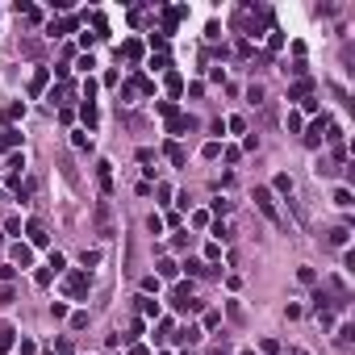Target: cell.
I'll return each mask as SVG.
<instances>
[{"instance_id":"obj_1","label":"cell","mask_w":355,"mask_h":355,"mask_svg":"<svg viewBox=\"0 0 355 355\" xmlns=\"http://www.w3.org/2000/svg\"><path fill=\"white\" fill-rule=\"evenodd\" d=\"M255 200H259V209H264L272 222H280V209H276V196H272V188H255Z\"/></svg>"},{"instance_id":"obj_2","label":"cell","mask_w":355,"mask_h":355,"mask_svg":"<svg viewBox=\"0 0 355 355\" xmlns=\"http://www.w3.org/2000/svg\"><path fill=\"white\" fill-rule=\"evenodd\" d=\"M13 264H21V268H30V264H34V251H30L26 242H17V246H13Z\"/></svg>"},{"instance_id":"obj_3","label":"cell","mask_w":355,"mask_h":355,"mask_svg":"<svg viewBox=\"0 0 355 355\" xmlns=\"http://www.w3.org/2000/svg\"><path fill=\"white\" fill-rule=\"evenodd\" d=\"M17 142H21V134H17V130H0V150H13Z\"/></svg>"},{"instance_id":"obj_4","label":"cell","mask_w":355,"mask_h":355,"mask_svg":"<svg viewBox=\"0 0 355 355\" xmlns=\"http://www.w3.org/2000/svg\"><path fill=\"white\" fill-rule=\"evenodd\" d=\"M30 242H34V246H46V230H42V222H30Z\"/></svg>"},{"instance_id":"obj_5","label":"cell","mask_w":355,"mask_h":355,"mask_svg":"<svg viewBox=\"0 0 355 355\" xmlns=\"http://www.w3.org/2000/svg\"><path fill=\"white\" fill-rule=\"evenodd\" d=\"M322 126H326V122H314V126H310V134H305V146H318V142H322Z\"/></svg>"},{"instance_id":"obj_6","label":"cell","mask_w":355,"mask_h":355,"mask_svg":"<svg viewBox=\"0 0 355 355\" xmlns=\"http://www.w3.org/2000/svg\"><path fill=\"white\" fill-rule=\"evenodd\" d=\"M96 226H100V234H113V230H109V205L96 209Z\"/></svg>"},{"instance_id":"obj_7","label":"cell","mask_w":355,"mask_h":355,"mask_svg":"<svg viewBox=\"0 0 355 355\" xmlns=\"http://www.w3.org/2000/svg\"><path fill=\"white\" fill-rule=\"evenodd\" d=\"M13 334H17L13 326H0V351H8V347H13Z\"/></svg>"},{"instance_id":"obj_8","label":"cell","mask_w":355,"mask_h":355,"mask_svg":"<svg viewBox=\"0 0 355 355\" xmlns=\"http://www.w3.org/2000/svg\"><path fill=\"white\" fill-rule=\"evenodd\" d=\"M276 192H284V196H292V180H288V176H276Z\"/></svg>"},{"instance_id":"obj_9","label":"cell","mask_w":355,"mask_h":355,"mask_svg":"<svg viewBox=\"0 0 355 355\" xmlns=\"http://www.w3.org/2000/svg\"><path fill=\"white\" fill-rule=\"evenodd\" d=\"M46 88V67L42 71H34V84H30V92H42Z\"/></svg>"},{"instance_id":"obj_10","label":"cell","mask_w":355,"mask_h":355,"mask_svg":"<svg viewBox=\"0 0 355 355\" xmlns=\"http://www.w3.org/2000/svg\"><path fill=\"white\" fill-rule=\"evenodd\" d=\"M330 242H334V246L347 242V226H334V230H330Z\"/></svg>"},{"instance_id":"obj_11","label":"cell","mask_w":355,"mask_h":355,"mask_svg":"<svg viewBox=\"0 0 355 355\" xmlns=\"http://www.w3.org/2000/svg\"><path fill=\"white\" fill-rule=\"evenodd\" d=\"M180 338H184V342H196V338H200V326H184Z\"/></svg>"},{"instance_id":"obj_12","label":"cell","mask_w":355,"mask_h":355,"mask_svg":"<svg viewBox=\"0 0 355 355\" xmlns=\"http://www.w3.org/2000/svg\"><path fill=\"white\" fill-rule=\"evenodd\" d=\"M334 205H338V209L351 205V192H347V188H338V192H334Z\"/></svg>"},{"instance_id":"obj_13","label":"cell","mask_w":355,"mask_h":355,"mask_svg":"<svg viewBox=\"0 0 355 355\" xmlns=\"http://www.w3.org/2000/svg\"><path fill=\"white\" fill-rule=\"evenodd\" d=\"M71 142H76V146H80V150H84V146H92V138L84 134V130H76V138H71Z\"/></svg>"},{"instance_id":"obj_14","label":"cell","mask_w":355,"mask_h":355,"mask_svg":"<svg viewBox=\"0 0 355 355\" xmlns=\"http://www.w3.org/2000/svg\"><path fill=\"white\" fill-rule=\"evenodd\" d=\"M168 155H172L176 168H184V150H180V146H168Z\"/></svg>"},{"instance_id":"obj_15","label":"cell","mask_w":355,"mask_h":355,"mask_svg":"<svg viewBox=\"0 0 355 355\" xmlns=\"http://www.w3.org/2000/svg\"><path fill=\"white\" fill-rule=\"evenodd\" d=\"M142 314H146V318H159V301H142Z\"/></svg>"},{"instance_id":"obj_16","label":"cell","mask_w":355,"mask_h":355,"mask_svg":"<svg viewBox=\"0 0 355 355\" xmlns=\"http://www.w3.org/2000/svg\"><path fill=\"white\" fill-rule=\"evenodd\" d=\"M246 100H251V104H259V100H264V88H259V84H251V92H246Z\"/></svg>"},{"instance_id":"obj_17","label":"cell","mask_w":355,"mask_h":355,"mask_svg":"<svg viewBox=\"0 0 355 355\" xmlns=\"http://www.w3.org/2000/svg\"><path fill=\"white\" fill-rule=\"evenodd\" d=\"M297 280L301 284H314V268H297Z\"/></svg>"}]
</instances>
